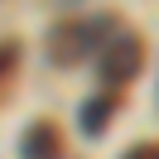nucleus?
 Here are the masks:
<instances>
[{
	"instance_id": "nucleus-1",
	"label": "nucleus",
	"mask_w": 159,
	"mask_h": 159,
	"mask_svg": "<svg viewBox=\"0 0 159 159\" xmlns=\"http://www.w3.org/2000/svg\"><path fill=\"white\" fill-rule=\"evenodd\" d=\"M140 63H145V48L135 34H116L111 43H101V82L106 87H125L140 72Z\"/></svg>"
},
{
	"instance_id": "nucleus-3",
	"label": "nucleus",
	"mask_w": 159,
	"mask_h": 159,
	"mask_svg": "<svg viewBox=\"0 0 159 159\" xmlns=\"http://www.w3.org/2000/svg\"><path fill=\"white\" fill-rule=\"evenodd\" d=\"M20 154L24 159H63V140H58V130L48 120H34L24 130V140H20Z\"/></svg>"
},
{
	"instance_id": "nucleus-2",
	"label": "nucleus",
	"mask_w": 159,
	"mask_h": 159,
	"mask_svg": "<svg viewBox=\"0 0 159 159\" xmlns=\"http://www.w3.org/2000/svg\"><path fill=\"white\" fill-rule=\"evenodd\" d=\"M101 34H106V20H82V24H72V29H58L53 34V58L58 63H77Z\"/></svg>"
},
{
	"instance_id": "nucleus-5",
	"label": "nucleus",
	"mask_w": 159,
	"mask_h": 159,
	"mask_svg": "<svg viewBox=\"0 0 159 159\" xmlns=\"http://www.w3.org/2000/svg\"><path fill=\"white\" fill-rule=\"evenodd\" d=\"M10 68H15V48L5 43V48H0V72H10Z\"/></svg>"
},
{
	"instance_id": "nucleus-6",
	"label": "nucleus",
	"mask_w": 159,
	"mask_h": 159,
	"mask_svg": "<svg viewBox=\"0 0 159 159\" xmlns=\"http://www.w3.org/2000/svg\"><path fill=\"white\" fill-rule=\"evenodd\" d=\"M125 159H159V145H149V149H130Z\"/></svg>"
},
{
	"instance_id": "nucleus-4",
	"label": "nucleus",
	"mask_w": 159,
	"mask_h": 159,
	"mask_svg": "<svg viewBox=\"0 0 159 159\" xmlns=\"http://www.w3.org/2000/svg\"><path fill=\"white\" fill-rule=\"evenodd\" d=\"M111 111H116V101H111V97L82 101V135H101V130H106V120H111Z\"/></svg>"
}]
</instances>
